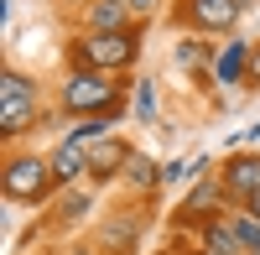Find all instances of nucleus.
Segmentation results:
<instances>
[{
	"label": "nucleus",
	"instance_id": "nucleus-12",
	"mask_svg": "<svg viewBox=\"0 0 260 255\" xmlns=\"http://www.w3.org/2000/svg\"><path fill=\"white\" fill-rule=\"evenodd\" d=\"M177 62H182V68H208V47H198V42H182V47H177Z\"/></svg>",
	"mask_w": 260,
	"mask_h": 255
},
{
	"label": "nucleus",
	"instance_id": "nucleus-9",
	"mask_svg": "<svg viewBox=\"0 0 260 255\" xmlns=\"http://www.w3.org/2000/svg\"><path fill=\"white\" fill-rule=\"evenodd\" d=\"M120 21H125L120 0H99V6H94V31H120Z\"/></svg>",
	"mask_w": 260,
	"mask_h": 255
},
{
	"label": "nucleus",
	"instance_id": "nucleus-10",
	"mask_svg": "<svg viewBox=\"0 0 260 255\" xmlns=\"http://www.w3.org/2000/svg\"><path fill=\"white\" fill-rule=\"evenodd\" d=\"M234 235H240L245 250H260V214H240L234 219Z\"/></svg>",
	"mask_w": 260,
	"mask_h": 255
},
{
	"label": "nucleus",
	"instance_id": "nucleus-11",
	"mask_svg": "<svg viewBox=\"0 0 260 255\" xmlns=\"http://www.w3.org/2000/svg\"><path fill=\"white\" fill-rule=\"evenodd\" d=\"M0 99H31V83L21 73H6V78H0Z\"/></svg>",
	"mask_w": 260,
	"mask_h": 255
},
{
	"label": "nucleus",
	"instance_id": "nucleus-13",
	"mask_svg": "<svg viewBox=\"0 0 260 255\" xmlns=\"http://www.w3.org/2000/svg\"><path fill=\"white\" fill-rule=\"evenodd\" d=\"M240 62H245V47H229V52L219 57V78H224V83H234V73H240Z\"/></svg>",
	"mask_w": 260,
	"mask_h": 255
},
{
	"label": "nucleus",
	"instance_id": "nucleus-16",
	"mask_svg": "<svg viewBox=\"0 0 260 255\" xmlns=\"http://www.w3.org/2000/svg\"><path fill=\"white\" fill-rule=\"evenodd\" d=\"M136 110L151 120V115H156V104H151V83H141V89H136Z\"/></svg>",
	"mask_w": 260,
	"mask_h": 255
},
{
	"label": "nucleus",
	"instance_id": "nucleus-5",
	"mask_svg": "<svg viewBox=\"0 0 260 255\" xmlns=\"http://www.w3.org/2000/svg\"><path fill=\"white\" fill-rule=\"evenodd\" d=\"M52 172H57L62 182H73L78 172H89V151H83L78 141H68V146H57V156H52Z\"/></svg>",
	"mask_w": 260,
	"mask_h": 255
},
{
	"label": "nucleus",
	"instance_id": "nucleus-3",
	"mask_svg": "<svg viewBox=\"0 0 260 255\" xmlns=\"http://www.w3.org/2000/svg\"><path fill=\"white\" fill-rule=\"evenodd\" d=\"M62 99H68V110H104V104L115 99V89H110L99 73H73Z\"/></svg>",
	"mask_w": 260,
	"mask_h": 255
},
{
	"label": "nucleus",
	"instance_id": "nucleus-19",
	"mask_svg": "<svg viewBox=\"0 0 260 255\" xmlns=\"http://www.w3.org/2000/svg\"><path fill=\"white\" fill-rule=\"evenodd\" d=\"M250 214H260V193H255V198H250Z\"/></svg>",
	"mask_w": 260,
	"mask_h": 255
},
{
	"label": "nucleus",
	"instance_id": "nucleus-2",
	"mask_svg": "<svg viewBox=\"0 0 260 255\" xmlns=\"http://www.w3.org/2000/svg\"><path fill=\"white\" fill-rule=\"evenodd\" d=\"M83 57H89L94 68H120V62L136 57V42L120 37V31H94L89 42H83Z\"/></svg>",
	"mask_w": 260,
	"mask_h": 255
},
{
	"label": "nucleus",
	"instance_id": "nucleus-1",
	"mask_svg": "<svg viewBox=\"0 0 260 255\" xmlns=\"http://www.w3.org/2000/svg\"><path fill=\"white\" fill-rule=\"evenodd\" d=\"M57 172L47 162H37V156H21V162H11V172H6V193L11 198H26V203H37L42 193H47V182H52Z\"/></svg>",
	"mask_w": 260,
	"mask_h": 255
},
{
	"label": "nucleus",
	"instance_id": "nucleus-6",
	"mask_svg": "<svg viewBox=\"0 0 260 255\" xmlns=\"http://www.w3.org/2000/svg\"><path fill=\"white\" fill-rule=\"evenodd\" d=\"M229 187L255 198V193H260V156H250V162L240 156V162H234V167H229Z\"/></svg>",
	"mask_w": 260,
	"mask_h": 255
},
{
	"label": "nucleus",
	"instance_id": "nucleus-14",
	"mask_svg": "<svg viewBox=\"0 0 260 255\" xmlns=\"http://www.w3.org/2000/svg\"><path fill=\"white\" fill-rule=\"evenodd\" d=\"M125 167H130V182H141V187H146L151 177H156V167H151L146 156H125Z\"/></svg>",
	"mask_w": 260,
	"mask_h": 255
},
{
	"label": "nucleus",
	"instance_id": "nucleus-7",
	"mask_svg": "<svg viewBox=\"0 0 260 255\" xmlns=\"http://www.w3.org/2000/svg\"><path fill=\"white\" fill-rule=\"evenodd\" d=\"M31 99H6V115H0V125H6V136H16V131H26L31 125Z\"/></svg>",
	"mask_w": 260,
	"mask_h": 255
},
{
	"label": "nucleus",
	"instance_id": "nucleus-8",
	"mask_svg": "<svg viewBox=\"0 0 260 255\" xmlns=\"http://www.w3.org/2000/svg\"><path fill=\"white\" fill-rule=\"evenodd\" d=\"M208 255H245V245H240V235H234V229L213 224V229H208Z\"/></svg>",
	"mask_w": 260,
	"mask_h": 255
},
{
	"label": "nucleus",
	"instance_id": "nucleus-15",
	"mask_svg": "<svg viewBox=\"0 0 260 255\" xmlns=\"http://www.w3.org/2000/svg\"><path fill=\"white\" fill-rule=\"evenodd\" d=\"M104 131H110L104 120H89V125H78V131H73V141H78V146H94V141H104Z\"/></svg>",
	"mask_w": 260,
	"mask_h": 255
},
{
	"label": "nucleus",
	"instance_id": "nucleus-17",
	"mask_svg": "<svg viewBox=\"0 0 260 255\" xmlns=\"http://www.w3.org/2000/svg\"><path fill=\"white\" fill-rule=\"evenodd\" d=\"M125 11H151V0H120Z\"/></svg>",
	"mask_w": 260,
	"mask_h": 255
},
{
	"label": "nucleus",
	"instance_id": "nucleus-4",
	"mask_svg": "<svg viewBox=\"0 0 260 255\" xmlns=\"http://www.w3.org/2000/svg\"><path fill=\"white\" fill-rule=\"evenodd\" d=\"M192 21L203 31H229L240 21V0H192Z\"/></svg>",
	"mask_w": 260,
	"mask_h": 255
},
{
	"label": "nucleus",
	"instance_id": "nucleus-18",
	"mask_svg": "<svg viewBox=\"0 0 260 255\" xmlns=\"http://www.w3.org/2000/svg\"><path fill=\"white\" fill-rule=\"evenodd\" d=\"M250 73H255V78H260V52H255V57H250Z\"/></svg>",
	"mask_w": 260,
	"mask_h": 255
}]
</instances>
